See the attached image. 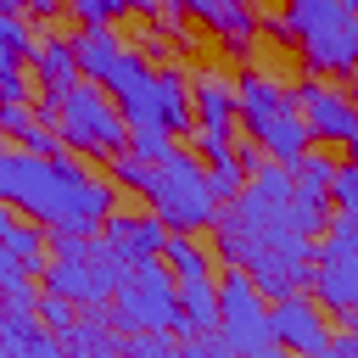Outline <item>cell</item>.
<instances>
[{
	"mask_svg": "<svg viewBox=\"0 0 358 358\" xmlns=\"http://www.w3.org/2000/svg\"><path fill=\"white\" fill-rule=\"evenodd\" d=\"M213 235H218L224 263L246 268L252 285L274 302L313 280V235L291 213V168H280L268 157L246 173L241 196H229L218 207Z\"/></svg>",
	"mask_w": 358,
	"mask_h": 358,
	"instance_id": "1",
	"label": "cell"
},
{
	"mask_svg": "<svg viewBox=\"0 0 358 358\" xmlns=\"http://www.w3.org/2000/svg\"><path fill=\"white\" fill-rule=\"evenodd\" d=\"M0 201L34 218L39 229H84L95 235L112 218V185L95 179L78 157H34L0 151Z\"/></svg>",
	"mask_w": 358,
	"mask_h": 358,
	"instance_id": "2",
	"label": "cell"
},
{
	"mask_svg": "<svg viewBox=\"0 0 358 358\" xmlns=\"http://www.w3.org/2000/svg\"><path fill=\"white\" fill-rule=\"evenodd\" d=\"M123 268H129V263H123L101 235H84V229H50V263H39L45 291H50V296H67L73 308H101V302H112Z\"/></svg>",
	"mask_w": 358,
	"mask_h": 358,
	"instance_id": "3",
	"label": "cell"
},
{
	"mask_svg": "<svg viewBox=\"0 0 358 358\" xmlns=\"http://www.w3.org/2000/svg\"><path fill=\"white\" fill-rule=\"evenodd\" d=\"M145 196H151L157 218H162L168 229H179V235L213 229V218H218V207H224V201L213 196V185H207V162H196V157L179 151V145L151 168Z\"/></svg>",
	"mask_w": 358,
	"mask_h": 358,
	"instance_id": "4",
	"label": "cell"
},
{
	"mask_svg": "<svg viewBox=\"0 0 358 358\" xmlns=\"http://www.w3.org/2000/svg\"><path fill=\"white\" fill-rule=\"evenodd\" d=\"M112 330L117 336H134V330H185L179 319V285H173V268L162 257H145V263H129L117 291H112Z\"/></svg>",
	"mask_w": 358,
	"mask_h": 358,
	"instance_id": "5",
	"label": "cell"
},
{
	"mask_svg": "<svg viewBox=\"0 0 358 358\" xmlns=\"http://www.w3.org/2000/svg\"><path fill=\"white\" fill-rule=\"evenodd\" d=\"M285 28L313 73H358V17L336 0H285Z\"/></svg>",
	"mask_w": 358,
	"mask_h": 358,
	"instance_id": "6",
	"label": "cell"
},
{
	"mask_svg": "<svg viewBox=\"0 0 358 358\" xmlns=\"http://www.w3.org/2000/svg\"><path fill=\"white\" fill-rule=\"evenodd\" d=\"M56 134L73 145V151H84V157H117V151H129V123H123V112L112 106V95H106V84H90V78H78L62 101H56Z\"/></svg>",
	"mask_w": 358,
	"mask_h": 358,
	"instance_id": "7",
	"label": "cell"
},
{
	"mask_svg": "<svg viewBox=\"0 0 358 358\" xmlns=\"http://www.w3.org/2000/svg\"><path fill=\"white\" fill-rule=\"evenodd\" d=\"M224 347L235 358H280V341L268 330V296L252 285L246 268H224V285H218V324Z\"/></svg>",
	"mask_w": 358,
	"mask_h": 358,
	"instance_id": "8",
	"label": "cell"
},
{
	"mask_svg": "<svg viewBox=\"0 0 358 358\" xmlns=\"http://www.w3.org/2000/svg\"><path fill=\"white\" fill-rule=\"evenodd\" d=\"M106 95H112V106L123 112L129 134H134V129H162V112H157V67H151L145 56L123 50L117 67L106 73Z\"/></svg>",
	"mask_w": 358,
	"mask_h": 358,
	"instance_id": "9",
	"label": "cell"
},
{
	"mask_svg": "<svg viewBox=\"0 0 358 358\" xmlns=\"http://www.w3.org/2000/svg\"><path fill=\"white\" fill-rule=\"evenodd\" d=\"M268 330H274V341H280V352H319L324 341H330V330H324V313L313 308V296H302V291H291V296H280L274 308H268Z\"/></svg>",
	"mask_w": 358,
	"mask_h": 358,
	"instance_id": "10",
	"label": "cell"
},
{
	"mask_svg": "<svg viewBox=\"0 0 358 358\" xmlns=\"http://www.w3.org/2000/svg\"><path fill=\"white\" fill-rule=\"evenodd\" d=\"M296 112H302V123H308V134H319V140H352L358 134V106L341 95V90H330V84H302L296 90Z\"/></svg>",
	"mask_w": 358,
	"mask_h": 358,
	"instance_id": "11",
	"label": "cell"
},
{
	"mask_svg": "<svg viewBox=\"0 0 358 358\" xmlns=\"http://www.w3.org/2000/svg\"><path fill=\"white\" fill-rule=\"evenodd\" d=\"M106 246L123 257V263H145V257H162V241H168V224L157 213H112L101 224Z\"/></svg>",
	"mask_w": 358,
	"mask_h": 358,
	"instance_id": "12",
	"label": "cell"
},
{
	"mask_svg": "<svg viewBox=\"0 0 358 358\" xmlns=\"http://www.w3.org/2000/svg\"><path fill=\"white\" fill-rule=\"evenodd\" d=\"M252 140H257V151L268 157V162H280V168H291L302 151H308V123H302V112H296V95L280 106V112H268L257 129H252Z\"/></svg>",
	"mask_w": 358,
	"mask_h": 358,
	"instance_id": "13",
	"label": "cell"
},
{
	"mask_svg": "<svg viewBox=\"0 0 358 358\" xmlns=\"http://www.w3.org/2000/svg\"><path fill=\"white\" fill-rule=\"evenodd\" d=\"M28 67H34V84L45 90V117H56V101L78 84V62H73V45L67 39H45V45H34L28 50Z\"/></svg>",
	"mask_w": 358,
	"mask_h": 358,
	"instance_id": "14",
	"label": "cell"
},
{
	"mask_svg": "<svg viewBox=\"0 0 358 358\" xmlns=\"http://www.w3.org/2000/svg\"><path fill=\"white\" fill-rule=\"evenodd\" d=\"M0 358H62V336H50L34 313L0 302Z\"/></svg>",
	"mask_w": 358,
	"mask_h": 358,
	"instance_id": "15",
	"label": "cell"
},
{
	"mask_svg": "<svg viewBox=\"0 0 358 358\" xmlns=\"http://www.w3.org/2000/svg\"><path fill=\"white\" fill-rule=\"evenodd\" d=\"M67 45H73L78 78H90V84H106V73H112V67H117V56H123V39H117L106 22H84Z\"/></svg>",
	"mask_w": 358,
	"mask_h": 358,
	"instance_id": "16",
	"label": "cell"
},
{
	"mask_svg": "<svg viewBox=\"0 0 358 358\" xmlns=\"http://www.w3.org/2000/svg\"><path fill=\"white\" fill-rule=\"evenodd\" d=\"M173 6H185L190 17H201L213 34L235 39L229 50H235V56H246V39H252V28H257V17H252V6H246V0H173Z\"/></svg>",
	"mask_w": 358,
	"mask_h": 358,
	"instance_id": "17",
	"label": "cell"
},
{
	"mask_svg": "<svg viewBox=\"0 0 358 358\" xmlns=\"http://www.w3.org/2000/svg\"><path fill=\"white\" fill-rule=\"evenodd\" d=\"M190 112H196V129H235V84H224V78H196L190 84Z\"/></svg>",
	"mask_w": 358,
	"mask_h": 358,
	"instance_id": "18",
	"label": "cell"
},
{
	"mask_svg": "<svg viewBox=\"0 0 358 358\" xmlns=\"http://www.w3.org/2000/svg\"><path fill=\"white\" fill-rule=\"evenodd\" d=\"M157 112H162V129H168V134L196 123V112H190V84H185L179 67H162V73H157Z\"/></svg>",
	"mask_w": 358,
	"mask_h": 358,
	"instance_id": "19",
	"label": "cell"
},
{
	"mask_svg": "<svg viewBox=\"0 0 358 358\" xmlns=\"http://www.w3.org/2000/svg\"><path fill=\"white\" fill-rule=\"evenodd\" d=\"M179 319H185V336L213 330L218 324V280H185L179 285Z\"/></svg>",
	"mask_w": 358,
	"mask_h": 358,
	"instance_id": "20",
	"label": "cell"
},
{
	"mask_svg": "<svg viewBox=\"0 0 358 358\" xmlns=\"http://www.w3.org/2000/svg\"><path fill=\"white\" fill-rule=\"evenodd\" d=\"M162 263L173 268V285H185V280H213L207 252H201L190 235H179V229H168V241H162Z\"/></svg>",
	"mask_w": 358,
	"mask_h": 358,
	"instance_id": "21",
	"label": "cell"
},
{
	"mask_svg": "<svg viewBox=\"0 0 358 358\" xmlns=\"http://www.w3.org/2000/svg\"><path fill=\"white\" fill-rule=\"evenodd\" d=\"M0 302L6 308H17V313H34L39 308V296H34V280H28V268L0 246Z\"/></svg>",
	"mask_w": 358,
	"mask_h": 358,
	"instance_id": "22",
	"label": "cell"
},
{
	"mask_svg": "<svg viewBox=\"0 0 358 358\" xmlns=\"http://www.w3.org/2000/svg\"><path fill=\"white\" fill-rule=\"evenodd\" d=\"M0 246H6V252H11V257L28 268V274L45 263V229H39V224H22V218H11V229L0 235Z\"/></svg>",
	"mask_w": 358,
	"mask_h": 358,
	"instance_id": "23",
	"label": "cell"
},
{
	"mask_svg": "<svg viewBox=\"0 0 358 358\" xmlns=\"http://www.w3.org/2000/svg\"><path fill=\"white\" fill-rule=\"evenodd\" d=\"M207 185H213V196H218V201L241 196V185H246V162H241V151H235V145H229L224 157H213V162H207Z\"/></svg>",
	"mask_w": 358,
	"mask_h": 358,
	"instance_id": "24",
	"label": "cell"
},
{
	"mask_svg": "<svg viewBox=\"0 0 358 358\" xmlns=\"http://www.w3.org/2000/svg\"><path fill=\"white\" fill-rule=\"evenodd\" d=\"M117 358H179V347H173L168 330H134V336H123Z\"/></svg>",
	"mask_w": 358,
	"mask_h": 358,
	"instance_id": "25",
	"label": "cell"
},
{
	"mask_svg": "<svg viewBox=\"0 0 358 358\" xmlns=\"http://www.w3.org/2000/svg\"><path fill=\"white\" fill-rule=\"evenodd\" d=\"M62 6H67L78 22H106V28H112L117 17L134 11V0H62Z\"/></svg>",
	"mask_w": 358,
	"mask_h": 358,
	"instance_id": "26",
	"label": "cell"
},
{
	"mask_svg": "<svg viewBox=\"0 0 358 358\" xmlns=\"http://www.w3.org/2000/svg\"><path fill=\"white\" fill-rule=\"evenodd\" d=\"M112 179H117L123 190H140V196H145V185H151V162H140L134 151H117V157H112Z\"/></svg>",
	"mask_w": 358,
	"mask_h": 358,
	"instance_id": "27",
	"label": "cell"
},
{
	"mask_svg": "<svg viewBox=\"0 0 358 358\" xmlns=\"http://www.w3.org/2000/svg\"><path fill=\"white\" fill-rule=\"evenodd\" d=\"M330 201H336V213H358V162H336Z\"/></svg>",
	"mask_w": 358,
	"mask_h": 358,
	"instance_id": "28",
	"label": "cell"
},
{
	"mask_svg": "<svg viewBox=\"0 0 358 358\" xmlns=\"http://www.w3.org/2000/svg\"><path fill=\"white\" fill-rule=\"evenodd\" d=\"M129 140H134V157H140V162H151V168H157V162H162V157L173 151V140H168V129H134Z\"/></svg>",
	"mask_w": 358,
	"mask_h": 358,
	"instance_id": "29",
	"label": "cell"
},
{
	"mask_svg": "<svg viewBox=\"0 0 358 358\" xmlns=\"http://www.w3.org/2000/svg\"><path fill=\"white\" fill-rule=\"evenodd\" d=\"M34 313H39V324H45L50 336H62V330H73V319H78V313H73V302H67V296H50V291H45V302H39Z\"/></svg>",
	"mask_w": 358,
	"mask_h": 358,
	"instance_id": "30",
	"label": "cell"
},
{
	"mask_svg": "<svg viewBox=\"0 0 358 358\" xmlns=\"http://www.w3.org/2000/svg\"><path fill=\"white\" fill-rule=\"evenodd\" d=\"M179 358H235V352L224 347L218 330H190V341H179Z\"/></svg>",
	"mask_w": 358,
	"mask_h": 358,
	"instance_id": "31",
	"label": "cell"
},
{
	"mask_svg": "<svg viewBox=\"0 0 358 358\" xmlns=\"http://www.w3.org/2000/svg\"><path fill=\"white\" fill-rule=\"evenodd\" d=\"M22 145H28L34 157H62V151H67V140H62V134H50L45 123H34V129L22 134Z\"/></svg>",
	"mask_w": 358,
	"mask_h": 358,
	"instance_id": "32",
	"label": "cell"
},
{
	"mask_svg": "<svg viewBox=\"0 0 358 358\" xmlns=\"http://www.w3.org/2000/svg\"><path fill=\"white\" fill-rule=\"evenodd\" d=\"M28 129H34L28 101H0V134H28Z\"/></svg>",
	"mask_w": 358,
	"mask_h": 358,
	"instance_id": "33",
	"label": "cell"
},
{
	"mask_svg": "<svg viewBox=\"0 0 358 358\" xmlns=\"http://www.w3.org/2000/svg\"><path fill=\"white\" fill-rule=\"evenodd\" d=\"M34 90H28V78H22V67H0V101H28Z\"/></svg>",
	"mask_w": 358,
	"mask_h": 358,
	"instance_id": "34",
	"label": "cell"
},
{
	"mask_svg": "<svg viewBox=\"0 0 358 358\" xmlns=\"http://www.w3.org/2000/svg\"><path fill=\"white\" fill-rule=\"evenodd\" d=\"M308 358H358V330H347V336L324 341V347H319V352H308Z\"/></svg>",
	"mask_w": 358,
	"mask_h": 358,
	"instance_id": "35",
	"label": "cell"
},
{
	"mask_svg": "<svg viewBox=\"0 0 358 358\" xmlns=\"http://www.w3.org/2000/svg\"><path fill=\"white\" fill-rule=\"evenodd\" d=\"M22 6H28L34 17H56V11H62V0H22Z\"/></svg>",
	"mask_w": 358,
	"mask_h": 358,
	"instance_id": "36",
	"label": "cell"
},
{
	"mask_svg": "<svg viewBox=\"0 0 358 358\" xmlns=\"http://www.w3.org/2000/svg\"><path fill=\"white\" fill-rule=\"evenodd\" d=\"M134 11L140 17H162V0H134Z\"/></svg>",
	"mask_w": 358,
	"mask_h": 358,
	"instance_id": "37",
	"label": "cell"
},
{
	"mask_svg": "<svg viewBox=\"0 0 358 358\" xmlns=\"http://www.w3.org/2000/svg\"><path fill=\"white\" fill-rule=\"evenodd\" d=\"M336 6H341V11H352V17H358V0H336Z\"/></svg>",
	"mask_w": 358,
	"mask_h": 358,
	"instance_id": "38",
	"label": "cell"
},
{
	"mask_svg": "<svg viewBox=\"0 0 358 358\" xmlns=\"http://www.w3.org/2000/svg\"><path fill=\"white\" fill-rule=\"evenodd\" d=\"M347 151H352V162H358V134H352V140H347Z\"/></svg>",
	"mask_w": 358,
	"mask_h": 358,
	"instance_id": "39",
	"label": "cell"
}]
</instances>
